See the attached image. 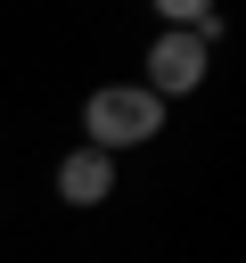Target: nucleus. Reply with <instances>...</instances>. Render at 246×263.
I'll list each match as a JSON object with an SVG mask.
<instances>
[{"label": "nucleus", "instance_id": "7ed1b4c3", "mask_svg": "<svg viewBox=\"0 0 246 263\" xmlns=\"http://www.w3.org/2000/svg\"><path fill=\"white\" fill-rule=\"evenodd\" d=\"M115 189V156H98V148H66L57 156V197L66 205H98Z\"/></svg>", "mask_w": 246, "mask_h": 263}, {"label": "nucleus", "instance_id": "f257e3e1", "mask_svg": "<svg viewBox=\"0 0 246 263\" xmlns=\"http://www.w3.org/2000/svg\"><path fill=\"white\" fill-rule=\"evenodd\" d=\"M82 132H90L98 156H115V148H148V140L164 132V99L139 90V82H107V90L82 99Z\"/></svg>", "mask_w": 246, "mask_h": 263}, {"label": "nucleus", "instance_id": "f03ea898", "mask_svg": "<svg viewBox=\"0 0 246 263\" xmlns=\"http://www.w3.org/2000/svg\"><path fill=\"white\" fill-rule=\"evenodd\" d=\"M197 82H205V41H197V33H180V25H164V33H156V49H148V82H139V90L180 99V90H197Z\"/></svg>", "mask_w": 246, "mask_h": 263}]
</instances>
